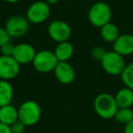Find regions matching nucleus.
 <instances>
[{
	"label": "nucleus",
	"instance_id": "f257e3e1",
	"mask_svg": "<svg viewBox=\"0 0 133 133\" xmlns=\"http://www.w3.org/2000/svg\"><path fill=\"white\" fill-rule=\"evenodd\" d=\"M118 107L115 97L109 93H100L94 99V109L98 117L104 119L114 118Z\"/></svg>",
	"mask_w": 133,
	"mask_h": 133
},
{
	"label": "nucleus",
	"instance_id": "f03ea898",
	"mask_svg": "<svg viewBox=\"0 0 133 133\" xmlns=\"http://www.w3.org/2000/svg\"><path fill=\"white\" fill-rule=\"evenodd\" d=\"M18 119L26 127L34 126L39 121L42 110L39 104L35 100H26L18 108Z\"/></svg>",
	"mask_w": 133,
	"mask_h": 133
},
{
	"label": "nucleus",
	"instance_id": "7ed1b4c3",
	"mask_svg": "<svg viewBox=\"0 0 133 133\" xmlns=\"http://www.w3.org/2000/svg\"><path fill=\"white\" fill-rule=\"evenodd\" d=\"M88 17L92 26L100 28L104 25L110 22L112 11H111L110 6L107 3L99 1L90 6Z\"/></svg>",
	"mask_w": 133,
	"mask_h": 133
},
{
	"label": "nucleus",
	"instance_id": "20e7f679",
	"mask_svg": "<svg viewBox=\"0 0 133 133\" xmlns=\"http://www.w3.org/2000/svg\"><path fill=\"white\" fill-rule=\"evenodd\" d=\"M100 63L104 70L111 76H120L126 66L124 57L114 50L107 51Z\"/></svg>",
	"mask_w": 133,
	"mask_h": 133
},
{
	"label": "nucleus",
	"instance_id": "39448f33",
	"mask_svg": "<svg viewBox=\"0 0 133 133\" xmlns=\"http://www.w3.org/2000/svg\"><path fill=\"white\" fill-rule=\"evenodd\" d=\"M59 61L57 60L54 51L40 50L37 52L32 65L34 69L40 73H48L54 71Z\"/></svg>",
	"mask_w": 133,
	"mask_h": 133
},
{
	"label": "nucleus",
	"instance_id": "423d86ee",
	"mask_svg": "<svg viewBox=\"0 0 133 133\" xmlns=\"http://www.w3.org/2000/svg\"><path fill=\"white\" fill-rule=\"evenodd\" d=\"M29 25L30 22L26 17L15 15L6 19L5 28L11 37H20L28 33Z\"/></svg>",
	"mask_w": 133,
	"mask_h": 133
},
{
	"label": "nucleus",
	"instance_id": "0eeeda50",
	"mask_svg": "<svg viewBox=\"0 0 133 133\" xmlns=\"http://www.w3.org/2000/svg\"><path fill=\"white\" fill-rule=\"evenodd\" d=\"M50 16L49 5L45 1H37L26 10V18L32 24H41L48 20Z\"/></svg>",
	"mask_w": 133,
	"mask_h": 133
},
{
	"label": "nucleus",
	"instance_id": "6e6552de",
	"mask_svg": "<svg viewBox=\"0 0 133 133\" xmlns=\"http://www.w3.org/2000/svg\"><path fill=\"white\" fill-rule=\"evenodd\" d=\"M21 65L14 58L8 56H0V79L11 80L18 76Z\"/></svg>",
	"mask_w": 133,
	"mask_h": 133
},
{
	"label": "nucleus",
	"instance_id": "1a4fd4ad",
	"mask_svg": "<svg viewBox=\"0 0 133 133\" xmlns=\"http://www.w3.org/2000/svg\"><path fill=\"white\" fill-rule=\"evenodd\" d=\"M48 32L50 38L57 43L69 41L71 36L70 26L63 20H54L48 25Z\"/></svg>",
	"mask_w": 133,
	"mask_h": 133
},
{
	"label": "nucleus",
	"instance_id": "9d476101",
	"mask_svg": "<svg viewBox=\"0 0 133 133\" xmlns=\"http://www.w3.org/2000/svg\"><path fill=\"white\" fill-rule=\"evenodd\" d=\"M37 51L32 45L28 43H20L15 46L13 57L20 65L32 63L35 58Z\"/></svg>",
	"mask_w": 133,
	"mask_h": 133
},
{
	"label": "nucleus",
	"instance_id": "9b49d317",
	"mask_svg": "<svg viewBox=\"0 0 133 133\" xmlns=\"http://www.w3.org/2000/svg\"><path fill=\"white\" fill-rule=\"evenodd\" d=\"M54 74L57 81L64 85L71 84L76 77L74 69L69 62H58L54 69Z\"/></svg>",
	"mask_w": 133,
	"mask_h": 133
},
{
	"label": "nucleus",
	"instance_id": "f8f14e48",
	"mask_svg": "<svg viewBox=\"0 0 133 133\" xmlns=\"http://www.w3.org/2000/svg\"><path fill=\"white\" fill-rule=\"evenodd\" d=\"M113 50L119 55L129 56L133 54V35L122 34L113 42Z\"/></svg>",
	"mask_w": 133,
	"mask_h": 133
},
{
	"label": "nucleus",
	"instance_id": "ddd939ff",
	"mask_svg": "<svg viewBox=\"0 0 133 133\" xmlns=\"http://www.w3.org/2000/svg\"><path fill=\"white\" fill-rule=\"evenodd\" d=\"M54 53L59 62H68L73 56L74 48L69 41H64L57 43Z\"/></svg>",
	"mask_w": 133,
	"mask_h": 133
},
{
	"label": "nucleus",
	"instance_id": "4468645a",
	"mask_svg": "<svg viewBox=\"0 0 133 133\" xmlns=\"http://www.w3.org/2000/svg\"><path fill=\"white\" fill-rule=\"evenodd\" d=\"M17 120H18V109L11 104L0 107V122L11 126Z\"/></svg>",
	"mask_w": 133,
	"mask_h": 133
},
{
	"label": "nucleus",
	"instance_id": "2eb2a0df",
	"mask_svg": "<svg viewBox=\"0 0 133 133\" xmlns=\"http://www.w3.org/2000/svg\"><path fill=\"white\" fill-rule=\"evenodd\" d=\"M114 97L118 108H130L133 106V90L129 88L120 89Z\"/></svg>",
	"mask_w": 133,
	"mask_h": 133
},
{
	"label": "nucleus",
	"instance_id": "dca6fc26",
	"mask_svg": "<svg viewBox=\"0 0 133 133\" xmlns=\"http://www.w3.org/2000/svg\"><path fill=\"white\" fill-rule=\"evenodd\" d=\"M14 97V89L8 80L0 79V107L11 104Z\"/></svg>",
	"mask_w": 133,
	"mask_h": 133
},
{
	"label": "nucleus",
	"instance_id": "f3484780",
	"mask_svg": "<svg viewBox=\"0 0 133 133\" xmlns=\"http://www.w3.org/2000/svg\"><path fill=\"white\" fill-rule=\"evenodd\" d=\"M119 29L115 24L109 22L100 28V36L106 42L113 43L119 37Z\"/></svg>",
	"mask_w": 133,
	"mask_h": 133
},
{
	"label": "nucleus",
	"instance_id": "a211bd4d",
	"mask_svg": "<svg viewBox=\"0 0 133 133\" xmlns=\"http://www.w3.org/2000/svg\"><path fill=\"white\" fill-rule=\"evenodd\" d=\"M114 118L121 124H128L133 120V111L130 108H118Z\"/></svg>",
	"mask_w": 133,
	"mask_h": 133
},
{
	"label": "nucleus",
	"instance_id": "6ab92c4d",
	"mask_svg": "<svg viewBox=\"0 0 133 133\" xmlns=\"http://www.w3.org/2000/svg\"><path fill=\"white\" fill-rule=\"evenodd\" d=\"M120 78L125 87L133 90V62L126 65L123 72L120 75Z\"/></svg>",
	"mask_w": 133,
	"mask_h": 133
},
{
	"label": "nucleus",
	"instance_id": "aec40b11",
	"mask_svg": "<svg viewBox=\"0 0 133 133\" xmlns=\"http://www.w3.org/2000/svg\"><path fill=\"white\" fill-rule=\"evenodd\" d=\"M106 53H107V51L102 46H98L93 48L92 50H91V56L97 61H101Z\"/></svg>",
	"mask_w": 133,
	"mask_h": 133
},
{
	"label": "nucleus",
	"instance_id": "412c9836",
	"mask_svg": "<svg viewBox=\"0 0 133 133\" xmlns=\"http://www.w3.org/2000/svg\"><path fill=\"white\" fill-rule=\"evenodd\" d=\"M14 50H15V45H13L11 42H8L5 44L0 48L1 55L3 56H8V57H13Z\"/></svg>",
	"mask_w": 133,
	"mask_h": 133
},
{
	"label": "nucleus",
	"instance_id": "4be33fe9",
	"mask_svg": "<svg viewBox=\"0 0 133 133\" xmlns=\"http://www.w3.org/2000/svg\"><path fill=\"white\" fill-rule=\"evenodd\" d=\"M26 127V126L18 119L10 126V129H11L12 133H23L25 131Z\"/></svg>",
	"mask_w": 133,
	"mask_h": 133
},
{
	"label": "nucleus",
	"instance_id": "5701e85b",
	"mask_svg": "<svg viewBox=\"0 0 133 133\" xmlns=\"http://www.w3.org/2000/svg\"><path fill=\"white\" fill-rule=\"evenodd\" d=\"M10 39H11V37L8 33L6 28H0V48L4 46L5 44H6V43L10 42Z\"/></svg>",
	"mask_w": 133,
	"mask_h": 133
},
{
	"label": "nucleus",
	"instance_id": "b1692460",
	"mask_svg": "<svg viewBox=\"0 0 133 133\" xmlns=\"http://www.w3.org/2000/svg\"><path fill=\"white\" fill-rule=\"evenodd\" d=\"M0 133H12L10 126L0 122Z\"/></svg>",
	"mask_w": 133,
	"mask_h": 133
},
{
	"label": "nucleus",
	"instance_id": "393cba45",
	"mask_svg": "<svg viewBox=\"0 0 133 133\" xmlns=\"http://www.w3.org/2000/svg\"><path fill=\"white\" fill-rule=\"evenodd\" d=\"M124 133H133V120H131L130 122L125 125Z\"/></svg>",
	"mask_w": 133,
	"mask_h": 133
},
{
	"label": "nucleus",
	"instance_id": "a878e982",
	"mask_svg": "<svg viewBox=\"0 0 133 133\" xmlns=\"http://www.w3.org/2000/svg\"><path fill=\"white\" fill-rule=\"evenodd\" d=\"M58 1L59 0H45V2L46 3H48V5H55V4H57V3H58Z\"/></svg>",
	"mask_w": 133,
	"mask_h": 133
},
{
	"label": "nucleus",
	"instance_id": "bb28decb",
	"mask_svg": "<svg viewBox=\"0 0 133 133\" xmlns=\"http://www.w3.org/2000/svg\"><path fill=\"white\" fill-rule=\"evenodd\" d=\"M5 1L8 2V3H9V4H16V3L19 2L20 0H5Z\"/></svg>",
	"mask_w": 133,
	"mask_h": 133
},
{
	"label": "nucleus",
	"instance_id": "cd10ccee",
	"mask_svg": "<svg viewBox=\"0 0 133 133\" xmlns=\"http://www.w3.org/2000/svg\"><path fill=\"white\" fill-rule=\"evenodd\" d=\"M132 111H133V109H132Z\"/></svg>",
	"mask_w": 133,
	"mask_h": 133
},
{
	"label": "nucleus",
	"instance_id": "c85d7f7f",
	"mask_svg": "<svg viewBox=\"0 0 133 133\" xmlns=\"http://www.w3.org/2000/svg\"><path fill=\"white\" fill-rule=\"evenodd\" d=\"M0 1H1V0H0Z\"/></svg>",
	"mask_w": 133,
	"mask_h": 133
}]
</instances>
